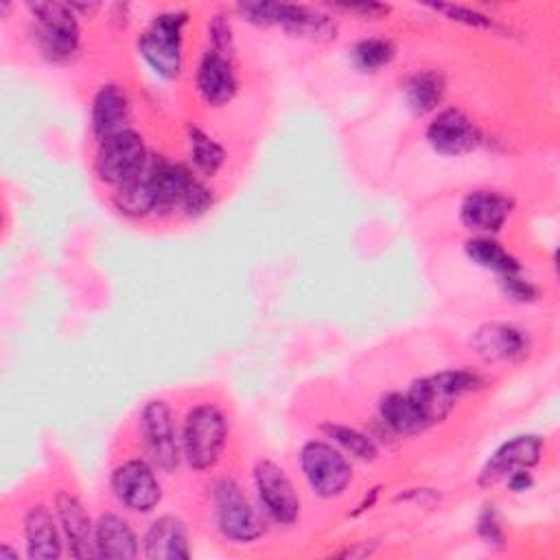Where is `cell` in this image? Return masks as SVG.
<instances>
[{
    "mask_svg": "<svg viewBox=\"0 0 560 560\" xmlns=\"http://www.w3.org/2000/svg\"><path fill=\"white\" fill-rule=\"evenodd\" d=\"M230 424L221 407L214 402H199L188 409L182 433V459L195 472H206L217 466L228 444Z\"/></svg>",
    "mask_w": 560,
    "mask_h": 560,
    "instance_id": "1",
    "label": "cell"
},
{
    "mask_svg": "<svg viewBox=\"0 0 560 560\" xmlns=\"http://www.w3.org/2000/svg\"><path fill=\"white\" fill-rule=\"evenodd\" d=\"M33 18V39L37 50L50 63H70L81 48L79 15L72 11L70 2H28Z\"/></svg>",
    "mask_w": 560,
    "mask_h": 560,
    "instance_id": "2",
    "label": "cell"
},
{
    "mask_svg": "<svg viewBox=\"0 0 560 560\" xmlns=\"http://www.w3.org/2000/svg\"><path fill=\"white\" fill-rule=\"evenodd\" d=\"M188 22L186 11H162L153 15L149 26L138 39L140 57L147 66L166 81H173L182 74L184 66V26Z\"/></svg>",
    "mask_w": 560,
    "mask_h": 560,
    "instance_id": "3",
    "label": "cell"
},
{
    "mask_svg": "<svg viewBox=\"0 0 560 560\" xmlns=\"http://www.w3.org/2000/svg\"><path fill=\"white\" fill-rule=\"evenodd\" d=\"M212 518L219 534L236 545H247L265 534V518L258 512L243 488L230 479L221 477L212 486Z\"/></svg>",
    "mask_w": 560,
    "mask_h": 560,
    "instance_id": "4",
    "label": "cell"
},
{
    "mask_svg": "<svg viewBox=\"0 0 560 560\" xmlns=\"http://www.w3.org/2000/svg\"><path fill=\"white\" fill-rule=\"evenodd\" d=\"M300 470L311 492L319 499H335L352 481V466L332 442L308 440L300 448Z\"/></svg>",
    "mask_w": 560,
    "mask_h": 560,
    "instance_id": "5",
    "label": "cell"
},
{
    "mask_svg": "<svg viewBox=\"0 0 560 560\" xmlns=\"http://www.w3.org/2000/svg\"><path fill=\"white\" fill-rule=\"evenodd\" d=\"M138 429L149 462L162 472H173L182 462V446L171 405L162 398L147 400L140 409Z\"/></svg>",
    "mask_w": 560,
    "mask_h": 560,
    "instance_id": "6",
    "label": "cell"
},
{
    "mask_svg": "<svg viewBox=\"0 0 560 560\" xmlns=\"http://www.w3.org/2000/svg\"><path fill=\"white\" fill-rule=\"evenodd\" d=\"M149 151L144 147V140L138 131L122 129L120 133L98 142V151L94 158V171L96 177L103 184H109L114 188L131 182L147 164Z\"/></svg>",
    "mask_w": 560,
    "mask_h": 560,
    "instance_id": "7",
    "label": "cell"
},
{
    "mask_svg": "<svg viewBox=\"0 0 560 560\" xmlns=\"http://www.w3.org/2000/svg\"><path fill=\"white\" fill-rule=\"evenodd\" d=\"M260 512L276 525H293L300 518V497L293 481L273 459H258L252 470Z\"/></svg>",
    "mask_w": 560,
    "mask_h": 560,
    "instance_id": "8",
    "label": "cell"
},
{
    "mask_svg": "<svg viewBox=\"0 0 560 560\" xmlns=\"http://www.w3.org/2000/svg\"><path fill=\"white\" fill-rule=\"evenodd\" d=\"M109 488L116 501L136 514L153 512L162 501V486L155 475V466L142 457L120 462L112 470Z\"/></svg>",
    "mask_w": 560,
    "mask_h": 560,
    "instance_id": "9",
    "label": "cell"
},
{
    "mask_svg": "<svg viewBox=\"0 0 560 560\" xmlns=\"http://www.w3.org/2000/svg\"><path fill=\"white\" fill-rule=\"evenodd\" d=\"M470 348L486 363H516L529 354L532 337L516 324L486 322L472 332Z\"/></svg>",
    "mask_w": 560,
    "mask_h": 560,
    "instance_id": "10",
    "label": "cell"
},
{
    "mask_svg": "<svg viewBox=\"0 0 560 560\" xmlns=\"http://www.w3.org/2000/svg\"><path fill=\"white\" fill-rule=\"evenodd\" d=\"M424 138L435 153L457 158L479 147L481 131L468 114L457 107H446L431 118Z\"/></svg>",
    "mask_w": 560,
    "mask_h": 560,
    "instance_id": "11",
    "label": "cell"
},
{
    "mask_svg": "<svg viewBox=\"0 0 560 560\" xmlns=\"http://www.w3.org/2000/svg\"><path fill=\"white\" fill-rule=\"evenodd\" d=\"M545 451V442L540 435L534 433H521L503 442L481 466L477 475V483L481 488H490L499 481H503L510 472L518 468L532 470L536 464H540Z\"/></svg>",
    "mask_w": 560,
    "mask_h": 560,
    "instance_id": "12",
    "label": "cell"
},
{
    "mask_svg": "<svg viewBox=\"0 0 560 560\" xmlns=\"http://www.w3.org/2000/svg\"><path fill=\"white\" fill-rule=\"evenodd\" d=\"M512 210L514 201L505 192L477 188L464 195L459 203V221L479 236H492L503 230Z\"/></svg>",
    "mask_w": 560,
    "mask_h": 560,
    "instance_id": "13",
    "label": "cell"
},
{
    "mask_svg": "<svg viewBox=\"0 0 560 560\" xmlns=\"http://www.w3.org/2000/svg\"><path fill=\"white\" fill-rule=\"evenodd\" d=\"M195 88L201 101L210 107L228 105L238 90V79L234 70V57L208 48L195 70Z\"/></svg>",
    "mask_w": 560,
    "mask_h": 560,
    "instance_id": "14",
    "label": "cell"
},
{
    "mask_svg": "<svg viewBox=\"0 0 560 560\" xmlns=\"http://www.w3.org/2000/svg\"><path fill=\"white\" fill-rule=\"evenodd\" d=\"M55 514H57L68 553L72 558H96L94 523H92L83 501L68 490H59L55 497Z\"/></svg>",
    "mask_w": 560,
    "mask_h": 560,
    "instance_id": "15",
    "label": "cell"
},
{
    "mask_svg": "<svg viewBox=\"0 0 560 560\" xmlns=\"http://www.w3.org/2000/svg\"><path fill=\"white\" fill-rule=\"evenodd\" d=\"M273 26H280L291 37L311 42H330L337 37V20L308 4L273 2Z\"/></svg>",
    "mask_w": 560,
    "mask_h": 560,
    "instance_id": "16",
    "label": "cell"
},
{
    "mask_svg": "<svg viewBox=\"0 0 560 560\" xmlns=\"http://www.w3.org/2000/svg\"><path fill=\"white\" fill-rule=\"evenodd\" d=\"M90 129L98 142L129 129V96L125 88L105 83L96 90L90 107Z\"/></svg>",
    "mask_w": 560,
    "mask_h": 560,
    "instance_id": "17",
    "label": "cell"
},
{
    "mask_svg": "<svg viewBox=\"0 0 560 560\" xmlns=\"http://www.w3.org/2000/svg\"><path fill=\"white\" fill-rule=\"evenodd\" d=\"M142 556L149 560H188L190 542L186 523L175 514H162L144 532Z\"/></svg>",
    "mask_w": 560,
    "mask_h": 560,
    "instance_id": "18",
    "label": "cell"
},
{
    "mask_svg": "<svg viewBox=\"0 0 560 560\" xmlns=\"http://www.w3.org/2000/svg\"><path fill=\"white\" fill-rule=\"evenodd\" d=\"M24 545L31 560H57L63 536L57 516L46 505H31L24 514Z\"/></svg>",
    "mask_w": 560,
    "mask_h": 560,
    "instance_id": "19",
    "label": "cell"
},
{
    "mask_svg": "<svg viewBox=\"0 0 560 560\" xmlns=\"http://www.w3.org/2000/svg\"><path fill=\"white\" fill-rule=\"evenodd\" d=\"M94 553L96 558L131 560L140 553L138 536L129 521L116 512H103L94 521Z\"/></svg>",
    "mask_w": 560,
    "mask_h": 560,
    "instance_id": "20",
    "label": "cell"
},
{
    "mask_svg": "<svg viewBox=\"0 0 560 560\" xmlns=\"http://www.w3.org/2000/svg\"><path fill=\"white\" fill-rule=\"evenodd\" d=\"M149 175H151V186L155 197V212H166L179 206L186 192V186L192 177V173L186 166L168 162L160 155L149 158Z\"/></svg>",
    "mask_w": 560,
    "mask_h": 560,
    "instance_id": "21",
    "label": "cell"
},
{
    "mask_svg": "<svg viewBox=\"0 0 560 560\" xmlns=\"http://www.w3.org/2000/svg\"><path fill=\"white\" fill-rule=\"evenodd\" d=\"M409 400L413 402V407L418 409L420 418L424 420L427 429L446 420L448 413L455 407V396L442 385V381L438 378V374L424 376V378H416L409 389H407Z\"/></svg>",
    "mask_w": 560,
    "mask_h": 560,
    "instance_id": "22",
    "label": "cell"
},
{
    "mask_svg": "<svg viewBox=\"0 0 560 560\" xmlns=\"http://www.w3.org/2000/svg\"><path fill=\"white\" fill-rule=\"evenodd\" d=\"M446 81L438 70H418L413 72L405 85V103L413 116H427L435 112L444 98Z\"/></svg>",
    "mask_w": 560,
    "mask_h": 560,
    "instance_id": "23",
    "label": "cell"
},
{
    "mask_svg": "<svg viewBox=\"0 0 560 560\" xmlns=\"http://www.w3.org/2000/svg\"><path fill=\"white\" fill-rule=\"evenodd\" d=\"M378 418L396 435H418L427 431V424L409 400L407 392L383 394L378 400Z\"/></svg>",
    "mask_w": 560,
    "mask_h": 560,
    "instance_id": "24",
    "label": "cell"
},
{
    "mask_svg": "<svg viewBox=\"0 0 560 560\" xmlns=\"http://www.w3.org/2000/svg\"><path fill=\"white\" fill-rule=\"evenodd\" d=\"M464 252H466V256H468L470 262H475V265L481 267V269H488V271L497 273V278L523 271L518 258L512 256V254H510L497 238H492V236H475V238H468L466 245H464Z\"/></svg>",
    "mask_w": 560,
    "mask_h": 560,
    "instance_id": "25",
    "label": "cell"
},
{
    "mask_svg": "<svg viewBox=\"0 0 560 560\" xmlns=\"http://www.w3.org/2000/svg\"><path fill=\"white\" fill-rule=\"evenodd\" d=\"M186 138H188V153L195 171L206 177L217 175L223 168L228 158L223 144L192 122L186 127Z\"/></svg>",
    "mask_w": 560,
    "mask_h": 560,
    "instance_id": "26",
    "label": "cell"
},
{
    "mask_svg": "<svg viewBox=\"0 0 560 560\" xmlns=\"http://www.w3.org/2000/svg\"><path fill=\"white\" fill-rule=\"evenodd\" d=\"M322 431L326 438H330V442L337 448H341L343 453H350L352 457H357L361 462H374L378 457L376 442L354 427L339 424V422H324Z\"/></svg>",
    "mask_w": 560,
    "mask_h": 560,
    "instance_id": "27",
    "label": "cell"
},
{
    "mask_svg": "<svg viewBox=\"0 0 560 560\" xmlns=\"http://www.w3.org/2000/svg\"><path fill=\"white\" fill-rule=\"evenodd\" d=\"M396 55V46L387 37H363L350 48V61L361 72H378Z\"/></svg>",
    "mask_w": 560,
    "mask_h": 560,
    "instance_id": "28",
    "label": "cell"
},
{
    "mask_svg": "<svg viewBox=\"0 0 560 560\" xmlns=\"http://www.w3.org/2000/svg\"><path fill=\"white\" fill-rule=\"evenodd\" d=\"M427 7L431 11H435V13H442L446 20L464 24V26H470V28H483V31L499 28L497 22L490 15H486V13H481V11L472 9V7L453 4V2H429Z\"/></svg>",
    "mask_w": 560,
    "mask_h": 560,
    "instance_id": "29",
    "label": "cell"
},
{
    "mask_svg": "<svg viewBox=\"0 0 560 560\" xmlns=\"http://www.w3.org/2000/svg\"><path fill=\"white\" fill-rule=\"evenodd\" d=\"M438 378L442 381V385L455 396H464V394H470V392H479L486 387V378L470 370V368H453V370H442L438 372Z\"/></svg>",
    "mask_w": 560,
    "mask_h": 560,
    "instance_id": "30",
    "label": "cell"
},
{
    "mask_svg": "<svg viewBox=\"0 0 560 560\" xmlns=\"http://www.w3.org/2000/svg\"><path fill=\"white\" fill-rule=\"evenodd\" d=\"M212 203H214L212 190L197 175H192L186 186V192L182 197V203H179L184 214L190 219H197V217L206 214L212 208Z\"/></svg>",
    "mask_w": 560,
    "mask_h": 560,
    "instance_id": "31",
    "label": "cell"
},
{
    "mask_svg": "<svg viewBox=\"0 0 560 560\" xmlns=\"http://www.w3.org/2000/svg\"><path fill=\"white\" fill-rule=\"evenodd\" d=\"M499 289L505 295V300L516 302V304H532L540 295V289L532 280L523 278V271L501 276L499 278Z\"/></svg>",
    "mask_w": 560,
    "mask_h": 560,
    "instance_id": "32",
    "label": "cell"
},
{
    "mask_svg": "<svg viewBox=\"0 0 560 560\" xmlns=\"http://www.w3.org/2000/svg\"><path fill=\"white\" fill-rule=\"evenodd\" d=\"M477 536L494 549H501L505 542V532L499 518V512L494 508V503H486L479 514H477Z\"/></svg>",
    "mask_w": 560,
    "mask_h": 560,
    "instance_id": "33",
    "label": "cell"
},
{
    "mask_svg": "<svg viewBox=\"0 0 560 560\" xmlns=\"http://www.w3.org/2000/svg\"><path fill=\"white\" fill-rule=\"evenodd\" d=\"M208 39L210 48L219 50L228 57H234V37H232V26L230 20L223 13H217L210 24H208Z\"/></svg>",
    "mask_w": 560,
    "mask_h": 560,
    "instance_id": "34",
    "label": "cell"
},
{
    "mask_svg": "<svg viewBox=\"0 0 560 560\" xmlns=\"http://www.w3.org/2000/svg\"><path fill=\"white\" fill-rule=\"evenodd\" d=\"M332 9L348 11V13L365 18V20H378L389 13V4H383V2H337V4H332Z\"/></svg>",
    "mask_w": 560,
    "mask_h": 560,
    "instance_id": "35",
    "label": "cell"
},
{
    "mask_svg": "<svg viewBox=\"0 0 560 560\" xmlns=\"http://www.w3.org/2000/svg\"><path fill=\"white\" fill-rule=\"evenodd\" d=\"M503 481L510 488V492H516V494L518 492H527L534 486V477H532V472L527 468H518V470L510 472Z\"/></svg>",
    "mask_w": 560,
    "mask_h": 560,
    "instance_id": "36",
    "label": "cell"
},
{
    "mask_svg": "<svg viewBox=\"0 0 560 560\" xmlns=\"http://www.w3.org/2000/svg\"><path fill=\"white\" fill-rule=\"evenodd\" d=\"M374 551H376V542L363 540V542H354L352 547L341 549L337 556H341V558H365V556H372Z\"/></svg>",
    "mask_w": 560,
    "mask_h": 560,
    "instance_id": "37",
    "label": "cell"
},
{
    "mask_svg": "<svg viewBox=\"0 0 560 560\" xmlns=\"http://www.w3.org/2000/svg\"><path fill=\"white\" fill-rule=\"evenodd\" d=\"M70 7H72L74 13H81L85 18H92L101 9L98 2H70Z\"/></svg>",
    "mask_w": 560,
    "mask_h": 560,
    "instance_id": "38",
    "label": "cell"
},
{
    "mask_svg": "<svg viewBox=\"0 0 560 560\" xmlns=\"http://www.w3.org/2000/svg\"><path fill=\"white\" fill-rule=\"evenodd\" d=\"M376 497H378V488H372V490H370V497H368V494L363 497V501L357 505V510L352 512V516H357V514H361V512L370 510V508L376 503Z\"/></svg>",
    "mask_w": 560,
    "mask_h": 560,
    "instance_id": "39",
    "label": "cell"
},
{
    "mask_svg": "<svg viewBox=\"0 0 560 560\" xmlns=\"http://www.w3.org/2000/svg\"><path fill=\"white\" fill-rule=\"evenodd\" d=\"M0 560H20L18 549H13L11 545H0Z\"/></svg>",
    "mask_w": 560,
    "mask_h": 560,
    "instance_id": "40",
    "label": "cell"
}]
</instances>
